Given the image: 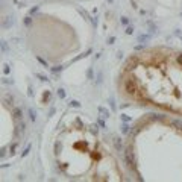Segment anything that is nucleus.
Masks as SVG:
<instances>
[{"mask_svg": "<svg viewBox=\"0 0 182 182\" xmlns=\"http://www.w3.org/2000/svg\"><path fill=\"white\" fill-rule=\"evenodd\" d=\"M119 90L126 100L182 117V52L150 49L131 56Z\"/></svg>", "mask_w": 182, "mask_h": 182, "instance_id": "nucleus-1", "label": "nucleus"}]
</instances>
